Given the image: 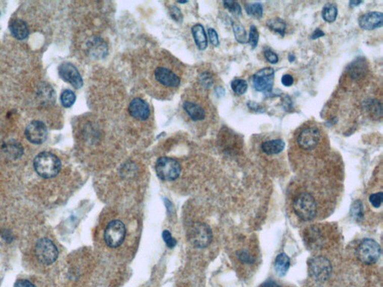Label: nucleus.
<instances>
[{"mask_svg":"<svg viewBox=\"0 0 383 287\" xmlns=\"http://www.w3.org/2000/svg\"><path fill=\"white\" fill-rule=\"evenodd\" d=\"M183 109L192 121H201L206 118L205 110L197 103L186 101L183 105Z\"/></svg>","mask_w":383,"mask_h":287,"instance_id":"nucleus-16","label":"nucleus"},{"mask_svg":"<svg viewBox=\"0 0 383 287\" xmlns=\"http://www.w3.org/2000/svg\"><path fill=\"white\" fill-rule=\"evenodd\" d=\"M130 115L138 121H145L149 118L150 108L148 104L141 98H135L128 107Z\"/></svg>","mask_w":383,"mask_h":287,"instance_id":"nucleus-14","label":"nucleus"},{"mask_svg":"<svg viewBox=\"0 0 383 287\" xmlns=\"http://www.w3.org/2000/svg\"><path fill=\"white\" fill-rule=\"evenodd\" d=\"M337 8L333 3H327L325 5L322 11V17L323 20L327 23H331L335 21L337 16Z\"/></svg>","mask_w":383,"mask_h":287,"instance_id":"nucleus-27","label":"nucleus"},{"mask_svg":"<svg viewBox=\"0 0 383 287\" xmlns=\"http://www.w3.org/2000/svg\"><path fill=\"white\" fill-rule=\"evenodd\" d=\"M35 254L37 260L45 265L53 264L59 257L56 245L49 238H43L36 243Z\"/></svg>","mask_w":383,"mask_h":287,"instance_id":"nucleus-8","label":"nucleus"},{"mask_svg":"<svg viewBox=\"0 0 383 287\" xmlns=\"http://www.w3.org/2000/svg\"><path fill=\"white\" fill-rule=\"evenodd\" d=\"M14 287H36L33 283L27 280H19Z\"/></svg>","mask_w":383,"mask_h":287,"instance_id":"nucleus-43","label":"nucleus"},{"mask_svg":"<svg viewBox=\"0 0 383 287\" xmlns=\"http://www.w3.org/2000/svg\"><path fill=\"white\" fill-rule=\"evenodd\" d=\"M5 154L12 160H18L23 154V148L20 143L15 141H9L3 147Z\"/></svg>","mask_w":383,"mask_h":287,"instance_id":"nucleus-23","label":"nucleus"},{"mask_svg":"<svg viewBox=\"0 0 383 287\" xmlns=\"http://www.w3.org/2000/svg\"><path fill=\"white\" fill-rule=\"evenodd\" d=\"M199 82L204 88H209L214 83V77L209 72L204 71L200 74Z\"/></svg>","mask_w":383,"mask_h":287,"instance_id":"nucleus-35","label":"nucleus"},{"mask_svg":"<svg viewBox=\"0 0 383 287\" xmlns=\"http://www.w3.org/2000/svg\"><path fill=\"white\" fill-rule=\"evenodd\" d=\"M59 73L60 77L65 82L70 83L73 88H82L83 85L82 76L76 67L68 62L62 63L59 66Z\"/></svg>","mask_w":383,"mask_h":287,"instance_id":"nucleus-12","label":"nucleus"},{"mask_svg":"<svg viewBox=\"0 0 383 287\" xmlns=\"http://www.w3.org/2000/svg\"><path fill=\"white\" fill-rule=\"evenodd\" d=\"M382 193H375V194H372L370 196L369 201L374 208H379L382 205Z\"/></svg>","mask_w":383,"mask_h":287,"instance_id":"nucleus-37","label":"nucleus"},{"mask_svg":"<svg viewBox=\"0 0 383 287\" xmlns=\"http://www.w3.org/2000/svg\"><path fill=\"white\" fill-rule=\"evenodd\" d=\"M208 35L210 43L214 46H218L220 44V40H219V36L217 32H216L215 29H208Z\"/></svg>","mask_w":383,"mask_h":287,"instance_id":"nucleus-41","label":"nucleus"},{"mask_svg":"<svg viewBox=\"0 0 383 287\" xmlns=\"http://www.w3.org/2000/svg\"><path fill=\"white\" fill-rule=\"evenodd\" d=\"M320 130L317 128L309 126L301 131L297 138V144L302 149L312 151L320 142Z\"/></svg>","mask_w":383,"mask_h":287,"instance_id":"nucleus-10","label":"nucleus"},{"mask_svg":"<svg viewBox=\"0 0 383 287\" xmlns=\"http://www.w3.org/2000/svg\"><path fill=\"white\" fill-rule=\"evenodd\" d=\"M382 12H370L364 14L359 19V25L364 30H373L382 26Z\"/></svg>","mask_w":383,"mask_h":287,"instance_id":"nucleus-15","label":"nucleus"},{"mask_svg":"<svg viewBox=\"0 0 383 287\" xmlns=\"http://www.w3.org/2000/svg\"><path fill=\"white\" fill-rule=\"evenodd\" d=\"M188 238L194 247L204 249L207 247L212 241V230L204 223H196L189 231Z\"/></svg>","mask_w":383,"mask_h":287,"instance_id":"nucleus-7","label":"nucleus"},{"mask_svg":"<svg viewBox=\"0 0 383 287\" xmlns=\"http://www.w3.org/2000/svg\"><path fill=\"white\" fill-rule=\"evenodd\" d=\"M364 209L360 201H356L353 203L351 208V215L356 219L361 220L364 217Z\"/></svg>","mask_w":383,"mask_h":287,"instance_id":"nucleus-34","label":"nucleus"},{"mask_svg":"<svg viewBox=\"0 0 383 287\" xmlns=\"http://www.w3.org/2000/svg\"><path fill=\"white\" fill-rule=\"evenodd\" d=\"M264 57L267 59V62H270L272 65H276V64L279 62V56H278V55L276 53L273 52L272 50L269 49V48L265 49V51H264Z\"/></svg>","mask_w":383,"mask_h":287,"instance_id":"nucleus-36","label":"nucleus"},{"mask_svg":"<svg viewBox=\"0 0 383 287\" xmlns=\"http://www.w3.org/2000/svg\"><path fill=\"white\" fill-rule=\"evenodd\" d=\"M290 265V261L288 256L284 253H281L276 257L275 260V270L280 277H283L288 271Z\"/></svg>","mask_w":383,"mask_h":287,"instance_id":"nucleus-24","label":"nucleus"},{"mask_svg":"<svg viewBox=\"0 0 383 287\" xmlns=\"http://www.w3.org/2000/svg\"><path fill=\"white\" fill-rule=\"evenodd\" d=\"M366 71H367V65H365V59H356L348 67L349 74L354 80L363 77L365 75Z\"/></svg>","mask_w":383,"mask_h":287,"instance_id":"nucleus-20","label":"nucleus"},{"mask_svg":"<svg viewBox=\"0 0 383 287\" xmlns=\"http://www.w3.org/2000/svg\"><path fill=\"white\" fill-rule=\"evenodd\" d=\"M293 77L290 74H284L281 77V83L284 86L290 87L293 84Z\"/></svg>","mask_w":383,"mask_h":287,"instance_id":"nucleus-42","label":"nucleus"},{"mask_svg":"<svg viewBox=\"0 0 383 287\" xmlns=\"http://www.w3.org/2000/svg\"><path fill=\"white\" fill-rule=\"evenodd\" d=\"M231 88L237 95H243L248 89L246 81L242 79H236L231 82Z\"/></svg>","mask_w":383,"mask_h":287,"instance_id":"nucleus-31","label":"nucleus"},{"mask_svg":"<svg viewBox=\"0 0 383 287\" xmlns=\"http://www.w3.org/2000/svg\"><path fill=\"white\" fill-rule=\"evenodd\" d=\"M288 59L289 61H290V62H294L296 57H295V56L293 54H289Z\"/></svg>","mask_w":383,"mask_h":287,"instance_id":"nucleus-48","label":"nucleus"},{"mask_svg":"<svg viewBox=\"0 0 383 287\" xmlns=\"http://www.w3.org/2000/svg\"><path fill=\"white\" fill-rule=\"evenodd\" d=\"M285 148V143L281 139H273L264 141L262 145V150L267 155H276L282 152Z\"/></svg>","mask_w":383,"mask_h":287,"instance_id":"nucleus-19","label":"nucleus"},{"mask_svg":"<svg viewBox=\"0 0 383 287\" xmlns=\"http://www.w3.org/2000/svg\"><path fill=\"white\" fill-rule=\"evenodd\" d=\"M62 164L60 160L49 152L39 154L34 160V168L37 174L44 178H53L58 175Z\"/></svg>","mask_w":383,"mask_h":287,"instance_id":"nucleus-1","label":"nucleus"},{"mask_svg":"<svg viewBox=\"0 0 383 287\" xmlns=\"http://www.w3.org/2000/svg\"><path fill=\"white\" fill-rule=\"evenodd\" d=\"M305 240L307 244L312 248H318L323 243L321 231L317 227H312L305 234Z\"/></svg>","mask_w":383,"mask_h":287,"instance_id":"nucleus-22","label":"nucleus"},{"mask_svg":"<svg viewBox=\"0 0 383 287\" xmlns=\"http://www.w3.org/2000/svg\"><path fill=\"white\" fill-rule=\"evenodd\" d=\"M247 105H248V108H249L250 109H251V110L254 111V112H264V109H263V107H261L259 104H256V103L253 102V101H249V102L247 104Z\"/></svg>","mask_w":383,"mask_h":287,"instance_id":"nucleus-44","label":"nucleus"},{"mask_svg":"<svg viewBox=\"0 0 383 287\" xmlns=\"http://www.w3.org/2000/svg\"><path fill=\"white\" fill-rule=\"evenodd\" d=\"M262 287H281L274 280H267L263 284Z\"/></svg>","mask_w":383,"mask_h":287,"instance_id":"nucleus-46","label":"nucleus"},{"mask_svg":"<svg viewBox=\"0 0 383 287\" xmlns=\"http://www.w3.org/2000/svg\"><path fill=\"white\" fill-rule=\"evenodd\" d=\"M61 103L65 108H70L76 101V95L72 90H65L61 94Z\"/></svg>","mask_w":383,"mask_h":287,"instance_id":"nucleus-30","label":"nucleus"},{"mask_svg":"<svg viewBox=\"0 0 383 287\" xmlns=\"http://www.w3.org/2000/svg\"><path fill=\"white\" fill-rule=\"evenodd\" d=\"M293 208L295 214L304 221H312L317 215V204L309 193L299 195L293 201Z\"/></svg>","mask_w":383,"mask_h":287,"instance_id":"nucleus-2","label":"nucleus"},{"mask_svg":"<svg viewBox=\"0 0 383 287\" xmlns=\"http://www.w3.org/2000/svg\"><path fill=\"white\" fill-rule=\"evenodd\" d=\"M224 7L228 9V12L235 16H242V9L238 3L235 1H225L223 2Z\"/></svg>","mask_w":383,"mask_h":287,"instance_id":"nucleus-32","label":"nucleus"},{"mask_svg":"<svg viewBox=\"0 0 383 287\" xmlns=\"http://www.w3.org/2000/svg\"><path fill=\"white\" fill-rule=\"evenodd\" d=\"M362 1H350V6L351 8L357 7V6H360L362 4Z\"/></svg>","mask_w":383,"mask_h":287,"instance_id":"nucleus-47","label":"nucleus"},{"mask_svg":"<svg viewBox=\"0 0 383 287\" xmlns=\"http://www.w3.org/2000/svg\"><path fill=\"white\" fill-rule=\"evenodd\" d=\"M169 13L172 18L177 23H181L183 21L182 13L177 6H172L169 9Z\"/></svg>","mask_w":383,"mask_h":287,"instance_id":"nucleus-39","label":"nucleus"},{"mask_svg":"<svg viewBox=\"0 0 383 287\" xmlns=\"http://www.w3.org/2000/svg\"><path fill=\"white\" fill-rule=\"evenodd\" d=\"M380 255V246L371 238L364 240L356 250V256L359 261L366 265L374 264L379 260Z\"/></svg>","mask_w":383,"mask_h":287,"instance_id":"nucleus-3","label":"nucleus"},{"mask_svg":"<svg viewBox=\"0 0 383 287\" xmlns=\"http://www.w3.org/2000/svg\"><path fill=\"white\" fill-rule=\"evenodd\" d=\"M162 238H163L164 242L166 244L167 247L173 249L176 246L177 241L173 238V235H171L168 230L163 231V233H162Z\"/></svg>","mask_w":383,"mask_h":287,"instance_id":"nucleus-38","label":"nucleus"},{"mask_svg":"<svg viewBox=\"0 0 383 287\" xmlns=\"http://www.w3.org/2000/svg\"><path fill=\"white\" fill-rule=\"evenodd\" d=\"M274 79L275 71L273 68H262L253 75V86L259 92H270L273 89Z\"/></svg>","mask_w":383,"mask_h":287,"instance_id":"nucleus-9","label":"nucleus"},{"mask_svg":"<svg viewBox=\"0 0 383 287\" xmlns=\"http://www.w3.org/2000/svg\"><path fill=\"white\" fill-rule=\"evenodd\" d=\"M325 35L324 32L320 29H316L315 31L313 32L312 35H311V39L312 40H316V39L320 38V37H323Z\"/></svg>","mask_w":383,"mask_h":287,"instance_id":"nucleus-45","label":"nucleus"},{"mask_svg":"<svg viewBox=\"0 0 383 287\" xmlns=\"http://www.w3.org/2000/svg\"><path fill=\"white\" fill-rule=\"evenodd\" d=\"M89 50H90L91 54L100 59V58L104 57L105 55L107 53V46L103 39L95 37L92 41L90 42Z\"/></svg>","mask_w":383,"mask_h":287,"instance_id":"nucleus-25","label":"nucleus"},{"mask_svg":"<svg viewBox=\"0 0 383 287\" xmlns=\"http://www.w3.org/2000/svg\"><path fill=\"white\" fill-rule=\"evenodd\" d=\"M237 255H238L239 259L242 263H246V264H252L256 261L254 257H251L247 251H240Z\"/></svg>","mask_w":383,"mask_h":287,"instance_id":"nucleus-40","label":"nucleus"},{"mask_svg":"<svg viewBox=\"0 0 383 287\" xmlns=\"http://www.w3.org/2000/svg\"><path fill=\"white\" fill-rule=\"evenodd\" d=\"M154 78L158 83L165 88H177L181 83L180 76L167 67L160 66L156 68Z\"/></svg>","mask_w":383,"mask_h":287,"instance_id":"nucleus-11","label":"nucleus"},{"mask_svg":"<svg viewBox=\"0 0 383 287\" xmlns=\"http://www.w3.org/2000/svg\"><path fill=\"white\" fill-rule=\"evenodd\" d=\"M156 172L157 177L162 180H175L181 174V165L175 159L161 157L156 163Z\"/></svg>","mask_w":383,"mask_h":287,"instance_id":"nucleus-4","label":"nucleus"},{"mask_svg":"<svg viewBox=\"0 0 383 287\" xmlns=\"http://www.w3.org/2000/svg\"><path fill=\"white\" fill-rule=\"evenodd\" d=\"M267 26L270 30L276 33L279 34L281 36H284L285 34L287 24L285 21L279 18L270 19L267 21Z\"/></svg>","mask_w":383,"mask_h":287,"instance_id":"nucleus-26","label":"nucleus"},{"mask_svg":"<svg viewBox=\"0 0 383 287\" xmlns=\"http://www.w3.org/2000/svg\"><path fill=\"white\" fill-rule=\"evenodd\" d=\"M126 227L119 220H114L106 226L104 232V240L106 246L111 249L119 247L124 241Z\"/></svg>","mask_w":383,"mask_h":287,"instance_id":"nucleus-5","label":"nucleus"},{"mask_svg":"<svg viewBox=\"0 0 383 287\" xmlns=\"http://www.w3.org/2000/svg\"><path fill=\"white\" fill-rule=\"evenodd\" d=\"M245 10L247 15L256 19H262L264 14L263 6L260 3H245Z\"/></svg>","mask_w":383,"mask_h":287,"instance_id":"nucleus-28","label":"nucleus"},{"mask_svg":"<svg viewBox=\"0 0 383 287\" xmlns=\"http://www.w3.org/2000/svg\"><path fill=\"white\" fill-rule=\"evenodd\" d=\"M192 33L195 44L198 46V49L204 51L207 46V37L202 25H195L192 27Z\"/></svg>","mask_w":383,"mask_h":287,"instance_id":"nucleus-21","label":"nucleus"},{"mask_svg":"<svg viewBox=\"0 0 383 287\" xmlns=\"http://www.w3.org/2000/svg\"><path fill=\"white\" fill-rule=\"evenodd\" d=\"M309 274L316 281L323 282L330 277L332 267L329 260L326 257L317 256L309 262Z\"/></svg>","mask_w":383,"mask_h":287,"instance_id":"nucleus-6","label":"nucleus"},{"mask_svg":"<svg viewBox=\"0 0 383 287\" xmlns=\"http://www.w3.org/2000/svg\"><path fill=\"white\" fill-rule=\"evenodd\" d=\"M233 31H234V37L238 43H247L246 31L243 25L240 23H232Z\"/></svg>","mask_w":383,"mask_h":287,"instance_id":"nucleus-29","label":"nucleus"},{"mask_svg":"<svg viewBox=\"0 0 383 287\" xmlns=\"http://www.w3.org/2000/svg\"><path fill=\"white\" fill-rule=\"evenodd\" d=\"M25 135L28 141L31 143L40 145L46 141L48 138V129L41 121H32L26 126Z\"/></svg>","mask_w":383,"mask_h":287,"instance_id":"nucleus-13","label":"nucleus"},{"mask_svg":"<svg viewBox=\"0 0 383 287\" xmlns=\"http://www.w3.org/2000/svg\"><path fill=\"white\" fill-rule=\"evenodd\" d=\"M363 108L365 112L373 120L382 118V107L380 101L376 99H369L363 103Z\"/></svg>","mask_w":383,"mask_h":287,"instance_id":"nucleus-18","label":"nucleus"},{"mask_svg":"<svg viewBox=\"0 0 383 287\" xmlns=\"http://www.w3.org/2000/svg\"><path fill=\"white\" fill-rule=\"evenodd\" d=\"M11 33L18 40H24L29 36V31L27 25L23 20L15 19L9 25Z\"/></svg>","mask_w":383,"mask_h":287,"instance_id":"nucleus-17","label":"nucleus"},{"mask_svg":"<svg viewBox=\"0 0 383 287\" xmlns=\"http://www.w3.org/2000/svg\"><path fill=\"white\" fill-rule=\"evenodd\" d=\"M259 32L258 31L257 27L254 25H251L250 27L249 36H248V42L250 46L252 49H256V46L259 44Z\"/></svg>","mask_w":383,"mask_h":287,"instance_id":"nucleus-33","label":"nucleus"}]
</instances>
